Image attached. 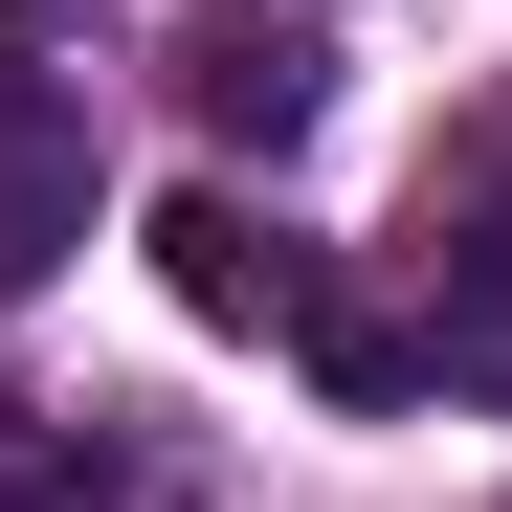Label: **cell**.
I'll return each instance as SVG.
<instances>
[{
	"label": "cell",
	"mask_w": 512,
	"mask_h": 512,
	"mask_svg": "<svg viewBox=\"0 0 512 512\" xmlns=\"http://www.w3.org/2000/svg\"><path fill=\"white\" fill-rule=\"evenodd\" d=\"M156 268H179V312H201V334H268V357H312L334 401H423V334H401V312H357V290H334V245H290L245 179L156 201Z\"/></svg>",
	"instance_id": "6da1fadb"
},
{
	"label": "cell",
	"mask_w": 512,
	"mask_h": 512,
	"mask_svg": "<svg viewBox=\"0 0 512 512\" xmlns=\"http://www.w3.org/2000/svg\"><path fill=\"white\" fill-rule=\"evenodd\" d=\"M67 245H90V90L0 23V290H45Z\"/></svg>",
	"instance_id": "7a4b0ae2"
},
{
	"label": "cell",
	"mask_w": 512,
	"mask_h": 512,
	"mask_svg": "<svg viewBox=\"0 0 512 512\" xmlns=\"http://www.w3.org/2000/svg\"><path fill=\"white\" fill-rule=\"evenodd\" d=\"M423 379L512 401V156H468V179L423 201Z\"/></svg>",
	"instance_id": "3957f363"
},
{
	"label": "cell",
	"mask_w": 512,
	"mask_h": 512,
	"mask_svg": "<svg viewBox=\"0 0 512 512\" xmlns=\"http://www.w3.org/2000/svg\"><path fill=\"white\" fill-rule=\"evenodd\" d=\"M179 90H201V134H312V90H334V67H312V23H268V0H201V23H179Z\"/></svg>",
	"instance_id": "277c9868"
},
{
	"label": "cell",
	"mask_w": 512,
	"mask_h": 512,
	"mask_svg": "<svg viewBox=\"0 0 512 512\" xmlns=\"http://www.w3.org/2000/svg\"><path fill=\"white\" fill-rule=\"evenodd\" d=\"M0 512H112V446L45 423V401H0Z\"/></svg>",
	"instance_id": "5b68a950"
}]
</instances>
